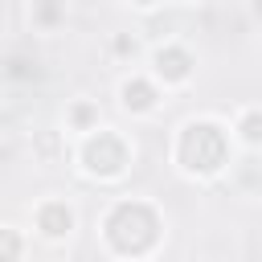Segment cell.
<instances>
[{"instance_id":"obj_1","label":"cell","mask_w":262,"mask_h":262,"mask_svg":"<svg viewBox=\"0 0 262 262\" xmlns=\"http://www.w3.org/2000/svg\"><path fill=\"white\" fill-rule=\"evenodd\" d=\"M106 237L119 254H147L160 237V217L139 201H123L106 217Z\"/></svg>"},{"instance_id":"obj_2","label":"cell","mask_w":262,"mask_h":262,"mask_svg":"<svg viewBox=\"0 0 262 262\" xmlns=\"http://www.w3.org/2000/svg\"><path fill=\"white\" fill-rule=\"evenodd\" d=\"M225 151H229V143H225L221 127H213V123H188L176 143V156L188 172H217L225 164Z\"/></svg>"},{"instance_id":"obj_3","label":"cell","mask_w":262,"mask_h":262,"mask_svg":"<svg viewBox=\"0 0 262 262\" xmlns=\"http://www.w3.org/2000/svg\"><path fill=\"white\" fill-rule=\"evenodd\" d=\"M82 160H86V168L98 172V176H119L123 164H127V143H123L119 135H111V131H98V135L86 139Z\"/></svg>"},{"instance_id":"obj_4","label":"cell","mask_w":262,"mask_h":262,"mask_svg":"<svg viewBox=\"0 0 262 262\" xmlns=\"http://www.w3.org/2000/svg\"><path fill=\"white\" fill-rule=\"evenodd\" d=\"M156 70H160L168 82H180V78H188L192 57H188L184 49H160V53H156Z\"/></svg>"},{"instance_id":"obj_5","label":"cell","mask_w":262,"mask_h":262,"mask_svg":"<svg viewBox=\"0 0 262 262\" xmlns=\"http://www.w3.org/2000/svg\"><path fill=\"white\" fill-rule=\"evenodd\" d=\"M37 225H41V233H49V237H61L70 225H74V217H70V209L66 205H45L41 213H37Z\"/></svg>"},{"instance_id":"obj_6","label":"cell","mask_w":262,"mask_h":262,"mask_svg":"<svg viewBox=\"0 0 262 262\" xmlns=\"http://www.w3.org/2000/svg\"><path fill=\"white\" fill-rule=\"evenodd\" d=\"M123 106H127V111H151V106H156V90L135 78V82L123 86Z\"/></svg>"},{"instance_id":"obj_7","label":"cell","mask_w":262,"mask_h":262,"mask_svg":"<svg viewBox=\"0 0 262 262\" xmlns=\"http://www.w3.org/2000/svg\"><path fill=\"white\" fill-rule=\"evenodd\" d=\"M16 254H20V242L8 229H0V258H16Z\"/></svg>"},{"instance_id":"obj_8","label":"cell","mask_w":262,"mask_h":262,"mask_svg":"<svg viewBox=\"0 0 262 262\" xmlns=\"http://www.w3.org/2000/svg\"><path fill=\"white\" fill-rule=\"evenodd\" d=\"M57 16H61V8H57V4H53V0H45V4H41V8H37V20H45V25H53V20H57Z\"/></svg>"},{"instance_id":"obj_9","label":"cell","mask_w":262,"mask_h":262,"mask_svg":"<svg viewBox=\"0 0 262 262\" xmlns=\"http://www.w3.org/2000/svg\"><path fill=\"white\" fill-rule=\"evenodd\" d=\"M8 74H12V78H29V74H37V66H29L25 57H12V66H8Z\"/></svg>"},{"instance_id":"obj_10","label":"cell","mask_w":262,"mask_h":262,"mask_svg":"<svg viewBox=\"0 0 262 262\" xmlns=\"http://www.w3.org/2000/svg\"><path fill=\"white\" fill-rule=\"evenodd\" d=\"M242 131H246V139H258V115H246Z\"/></svg>"},{"instance_id":"obj_11","label":"cell","mask_w":262,"mask_h":262,"mask_svg":"<svg viewBox=\"0 0 262 262\" xmlns=\"http://www.w3.org/2000/svg\"><path fill=\"white\" fill-rule=\"evenodd\" d=\"M74 119H78V123H82V127H86V123H90V119H94V111H90V106H78V111H74Z\"/></svg>"},{"instance_id":"obj_12","label":"cell","mask_w":262,"mask_h":262,"mask_svg":"<svg viewBox=\"0 0 262 262\" xmlns=\"http://www.w3.org/2000/svg\"><path fill=\"white\" fill-rule=\"evenodd\" d=\"M135 4H151V0H135Z\"/></svg>"}]
</instances>
